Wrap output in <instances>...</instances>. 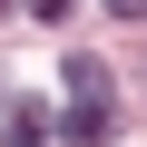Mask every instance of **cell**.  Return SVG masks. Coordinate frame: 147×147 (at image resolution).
Here are the masks:
<instances>
[{
  "mask_svg": "<svg viewBox=\"0 0 147 147\" xmlns=\"http://www.w3.org/2000/svg\"><path fill=\"white\" fill-rule=\"evenodd\" d=\"M108 10H118V20H147V0H108Z\"/></svg>",
  "mask_w": 147,
  "mask_h": 147,
  "instance_id": "cell-5",
  "label": "cell"
},
{
  "mask_svg": "<svg viewBox=\"0 0 147 147\" xmlns=\"http://www.w3.org/2000/svg\"><path fill=\"white\" fill-rule=\"evenodd\" d=\"M39 137H49V118L39 108H10V147H39Z\"/></svg>",
  "mask_w": 147,
  "mask_h": 147,
  "instance_id": "cell-3",
  "label": "cell"
},
{
  "mask_svg": "<svg viewBox=\"0 0 147 147\" xmlns=\"http://www.w3.org/2000/svg\"><path fill=\"white\" fill-rule=\"evenodd\" d=\"M20 10H30V20H69L79 0H20Z\"/></svg>",
  "mask_w": 147,
  "mask_h": 147,
  "instance_id": "cell-4",
  "label": "cell"
},
{
  "mask_svg": "<svg viewBox=\"0 0 147 147\" xmlns=\"http://www.w3.org/2000/svg\"><path fill=\"white\" fill-rule=\"evenodd\" d=\"M108 118H118V98H69V137H79V147H98Z\"/></svg>",
  "mask_w": 147,
  "mask_h": 147,
  "instance_id": "cell-1",
  "label": "cell"
},
{
  "mask_svg": "<svg viewBox=\"0 0 147 147\" xmlns=\"http://www.w3.org/2000/svg\"><path fill=\"white\" fill-rule=\"evenodd\" d=\"M69 98H108V69L98 59H69Z\"/></svg>",
  "mask_w": 147,
  "mask_h": 147,
  "instance_id": "cell-2",
  "label": "cell"
}]
</instances>
